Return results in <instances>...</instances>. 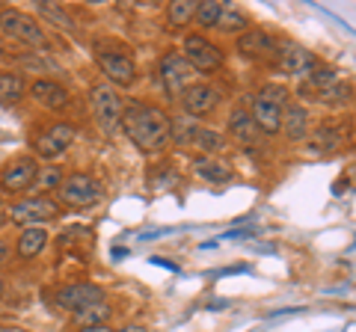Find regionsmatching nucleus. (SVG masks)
Listing matches in <instances>:
<instances>
[{"label": "nucleus", "instance_id": "39", "mask_svg": "<svg viewBox=\"0 0 356 332\" xmlns=\"http://www.w3.org/2000/svg\"><path fill=\"white\" fill-rule=\"evenodd\" d=\"M208 308L214 312V308H229V303L226 300H214V303H208Z\"/></svg>", "mask_w": 356, "mask_h": 332}, {"label": "nucleus", "instance_id": "13", "mask_svg": "<svg viewBox=\"0 0 356 332\" xmlns=\"http://www.w3.org/2000/svg\"><path fill=\"white\" fill-rule=\"evenodd\" d=\"M54 303L60 308H83L92 303H104V288H98L95 282H74V285H63L57 294H54Z\"/></svg>", "mask_w": 356, "mask_h": 332}, {"label": "nucleus", "instance_id": "35", "mask_svg": "<svg viewBox=\"0 0 356 332\" xmlns=\"http://www.w3.org/2000/svg\"><path fill=\"white\" fill-rule=\"evenodd\" d=\"M149 264H158V267H166V270H172V273L178 270V264H172V261H166V258H158V256H152V258H149Z\"/></svg>", "mask_w": 356, "mask_h": 332}, {"label": "nucleus", "instance_id": "32", "mask_svg": "<svg viewBox=\"0 0 356 332\" xmlns=\"http://www.w3.org/2000/svg\"><path fill=\"white\" fill-rule=\"evenodd\" d=\"M63 181H65L63 169H57V166H44V169H42V166H39L33 187H36V190H42V193H57Z\"/></svg>", "mask_w": 356, "mask_h": 332}, {"label": "nucleus", "instance_id": "16", "mask_svg": "<svg viewBox=\"0 0 356 332\" xmlns=\"http://www.w3.org/2000/svg\"><path fill=\"white\" fill-rule=\"evenodd\" d=\"M276 48H280L276 45V39L267 30H259V27H250L247 33H241L238 36V51L243 53V57H250V60L273 57Z\"/></svg>", "mask_w": 356, "mask_h": 332}, {"label": "nucleus", "instance_id": "17", "mask_svg": "<svg viewBox=\"0 0 356 332\" xmlns=\"http://www.w3.org/2000/svg\"><path fill=\"white\" fill-rule=\"evenodd\" d=\"M282 134L291 140V142H303L309 137V131H312V116H309V110L303 104H294V101H288L282 107Z\"/></svg>", "mask_w": 356, "mask_h": 332}, {"label": "nucleus", "instance_id": "40", "mask_svg": "<svg viewBox=\"0 0 356 332\" xmlns=\"http://www.w3.org/2000/svg\"><path fill=\"white\" fill-rule=\"evenodd\" d=\"M6 223H9V217H6V214H0V229H3Z\"/></svg>", "mask_w": 356, "mask_h": 332}, {"label": "nucleus", "instance_id": "1", "mask_svg": "<svg viewBox=\"0 0 356 332\" xmlns=\"http://www.w3.org/2000/svg\"><path fill=\"white\" fill-rule=\"evenodd\" d=\"M119 128L125 131V137L134 146L146 154L161 151L170 142V116L161 107L146 101H131L128 107H122Z\"/></svg>", "mask_w": 356, "mask_h": 332}, {"label": "nucleus", "instance_id": "23", "mask_svg": "<svg viewBox=\"0 0 356 332\" xmlns=\"http://www.w3.org/2000/svg\"><path fill=\"white\" fill-rule=\"evenodd\" d=\"M36 13L42 15V18H48L51 24H57L63 33H69V36H74L77 33V24H74V18L65 13V9L60 6V3H51V0H39L36 3Z\"/></svg>", "mask_w": 356, "mask_h": 332}, {"label": "nucleus", "instance_id": "21", "mask_svg": "<svg viewBox=\"0 0 356 332\" xmlns=\"http://www.w3.org/2000/svg\"><path fill=\"white\" fill-rule=\"evenodd\" d=\"M44 247H48V231H44L42 226H30V229H24V231L18 235V240H15L18 258H36Z\"/></svg>", "mask_w": 356, "mask_h": 332}, {"label": "nucleus", "instance_id": "28", "mask_svg": "<svg viewBox=\"0 0 356 332\" xmlns=\"http://www.w3.org/2000/svg\"><path fill=\"white\" fill-rule=\"evenodd\" d=\"M214 30H220V33H232V36H241V33H247V30H250V18L243 15V13H238V9L226 6V9H222V15H220V21H217V27H214Z\"/></svg>", "mask_w": 356, "mask_h": 332}, {"label": "nucleus", "instance_id": "6", "mask_svg": "<svg viewBox=\"0 0 356 332\" xmlns=\"http://www.w3.org/2000/svg\"><path fill=\"white\" fill-rule=\"evenodd\" d=\"M89 110H92V119L95 125L104 131V134H113L119 128V119H122V98L113 86L107 83H95L89 90Z\"/></svg>", "mask_w": 356, "mask_h": 332}, {"label": "nucleus", "instance_id": "5", "mask_svg": "<svg viewBox=\"0 0 356 332\" xmlns=\"http://www.w3.org/2000/svg\"><path fill=\"white\" fill-rule=\"evenodd\" d=\"M57 199H60L57 205H65V208H92L102 202V184L86 172H72L60 184Z\"/></svg>", "mask_w": 356, "mask_h": 332}, {"label": "nucleus", "instance_id": "29", "mask_svg": "<svg viewBox=\"0 0 356 332\" xmlns=\"http://www.w3.org/2000/svg\"><path fill=\"white\" fill-rule=\"evenodd\" d=\"M196 0H175V3H170V9H166V21H170V27H187L196 15Z\"/></svg>", "mask_w": 356, "mask_h": 332}, {"label": "nucleus", "instance_id": "10", "mask_svg": "<svg viewBox=\"0 0 356 332\" xmlns=\"http://www.w3.org/2000/svg\"><path fill=\"white\" fill-rule=\"evenodd\" d=\"M158 72H161L163 90L170 92V95H181L187 86L193 83V74H196L178 51H166V53H163V57H161V65H158Z\"/></svg>", "mask_w": 356, "mask_h": 332}, {"label": "nucleus", "instance_id": "42", "mask_svg": "<svg viewBox=\"0 0 356 332\" xmlns=\"http://www.w3.org/2000/svg\"><path fill=\"white\" fill-rule=\"evenodd\" d=\"M0 332H18V329H9V326H0Z\"/></svg>", "mask_w": 356, "mask_h": 332}, {"label": "nucleus", "instance_id": "27", "mask_svg": "<svg viewBox=\"0 0 356 332\" xmlns=\"http://www.w3.org/2000/svg\"><path fill=\"white\" fill-rule=\"evenodd\" d=\"M196 131H199V122H193L191 116H181V119L170 122V140L175 142V146H181V149L193 146Z\"/></svg>", "mask_w": 356, "mask_h": 332}, {"label": "nucleus", "instance_id": "31", "mask_svg": "<svg viewBox=\"0 0 356 332\" xmlns=\"http://www.w3.org/2000/svg\"><path fill=\"white\" fill-rule=\"evenodd\" d=\"M350 98V81H344V77H339V81H332L327 90H321L315 95L318 104H344Z\"/></svg>", "mask_w": 356, "mask_h": 332}, {"label": "nucleus", "instance_id": "9", "mask_svg": "<svg viewBox=\"0 0 356 332\" xmlns=\"http://www.w3.org/2000/svg\"><path fill=\"white\" fill-rule=\"evenodd\" d=\"M60 214V205L54 202V199H48V196H30V199H24V202H18V205H13L9 208V223H18V226H24V229H30V226H36V223H48V219H54Z\"/></svg>", "mask_w": 356, "mask_h": 332}, {"label": "nucleus", "instance_id": "34", "mask_svg": "<svg viewBox=\"0 0 356 332\" xmlns=\"http://www.w3.org/2000/svg\"><path fill=\"white\" fill-rule=\"evenodd\" d=\"M235 273H250V264H238V267H226V270H217L214 276H235Z\"/></svg>", "mask_w": 356, "mask_h": 332}, {"label": "nucleus", "instance_id": "3", "mask_svg": "<svg viewBox=\"0 0 356 332\" xmlns=\"http://www.w3.org/2000/svg\"><path fill=\"white\" fill-rule=\"evenodd\" d=\"M0 33H6L9 39L21 42V45L36 48V53L51 51V42L39 27V21L30 18L27 13H21V9H0Z\"/></svg>", "mask_w": 356, "mask_h": 332}, {"label": "nucleus", "instance_id": "41", "mask_svg": "<svg viewBox=\"0 0 356 332\" xmlns=\"http://www.w3.org/2000/svg\"><path fill=\"white\" fill-rule=\"evenodd\" d=\"M3 294H6V285H3V279H0V300H3Z\"/></svg>", "mask_w": 356, "mask_h": 332}, {"label": "nucleus", "instance_id": "12", "mask_svg": "<svg viewBox=\"0 0 356 332\" xmlns=\"http://www.w3.org/2000/svg\"><path fill=\"white\" fill-rule=\"evenodd\" d=\"M36 172H39V160L24 154V158H15L3 166V172H0V187H3L6 193H24L33 187L36 181Z\"/></svg>", "mask_w": 356, "mask_h": 332}, {"label": "nucleus", "instance_id": "36", "mask_svg": "<svg viewBox=\"0 0 356 332\" xmlns=\"http://www.w3.org/2000/svg\"><path fill=\"white\" fill-rule=\"evenodd\" d=\"M77 332H116V329H110L107 324H102V326H81Z\"/></svg>", "mask_w": 356, "mask_h": 332}, {"label": "nucleus", "instance_id": "8", "mask_svg": "<svg viewBox=\"0 0 356 332\" xmlns=\"http://www.w3.org/2000/svg\"><path fill=\"white\" fill-rule=\"evenodd\" d=\"M74 137H77L74 125H69V122H54L51 128H44L42 134H36L33 151H36V158H42V160H57L69 151Z\"/></svg>", "mask_w": 356, "mask_h": 332}, {"label": "nucleus", "instance_id": "2", "mask_svg": "<svg viewBox=\"0 0 356 332\" xmlns=\"http://www.w3.org/2000/svg\"><path fill=\"white\" fill-rule=\"evenodd\" d=\"M288 104V90L280 83L261 86V92L252 98V122L261 134H280L282 128V107Z\"/></svg>", "mask_w": 356, "mask_h": 332}, {"label": "nucleus", "instance_id": "11", "mask_svg": "<svg viewBox=\"0 0 356 332\" xmlns=\"http://www.w3.org/2000/svg\"><path fill=\"white\" fill-rule=\"evenodd\" d=\"M220 101H222V92L217 90V86H211V83H191L181 92V107H184V113L191 119L211 116L220 107Z\"/></svg>", "mask_w": 356, "mask_h": 332}, {"label": "nucleus", "instance_id": "15", "mask_svg": "<svg viewBox=\"0 0 356 332\" xmlns=\"http://www.w3.org/2000/svg\"><path fill=\"white\" fill-rule=\"evenodd\" d=\"M30 98L44 110H65L69 107V90L60 86L57 81H48V77H39V81L30 83Z\"/></svg>", "mask_w": 356, "mask_h": 332}, {"label": "nucleus", "instance_id": "22", "mask_svg": "<svg viewBox=\"0 0 356 332\" xmlns=\"http://www.w3.org/2000/svg\"><path fill=\"white\" fill-rule=\"evenodd\" d=\"M332 81H339V72H336V69H327V65H318L315 72H309V74L303 77V83H300V95H306V98H312V101H315V95H318L321 90H327Z\"/></svg>", "mask_w": 356, "mask_h": 332}, {"label": "nucleus", "instance_id": "26", "mask_svg": "<svg viewBox=\"0 0 356 332\" xmlns=\"http://www.w3.org/2000/svg\"><path fill=\"white\" fill-rule=\"evenodd\" d=\"M24 92H27L24 77L0 72V101H3V104H18L21 98H24Z\"/></svg>", "mask_w": 356, "mask_h": 332}, {"label": "nucleus", "instance_id": "30", "mask_svg": "<svg viewBox=\"0 0 356 332\" xmlns=\"http://www.w3.org/2000/svg\"><path fill=\"white\" fill-rule=\"evenodd\" d=\"M18 65L21 69H27L33 74H60V65L54 63L51 57H44V53H24V57H18Z\"/></svg>", "mask_w": 356, "mask_h": 332}, {"label": "nucleus", "instance_id": "25", "mask_svg": "<svg viewBox=\"0 0 356 332\" xmlns=\"http://www.w3.org/2000/svg\"><path fill=\"white\" fill-rule=\"evenodd\" d=\"M193 146L205 154V158H214V154H220L222 149H226V137L220 134V131H211V128H202L199 125L196 137H193Z\"/></svg>", "mask_w": 356, "mask_h": 332}, {"label": "nucleus", "instance_id": "14", "mask_svg": "<svg viewBox=\"0 0 356 332\" xmlns=\"http://www.w3.org/2000/svg\"><path fill=\"white\" fill-rule=\"evenodd\" d=\"M318 65H321L318 57L312 51H306L303 45H291V42H288L282 51H276V69L288 77H306L309 72H315Z\"/></svg>", "mask_w": 356, "mask_h": 332}, {"label": "nucleus", "instance_id": "33", "mask_svg": "<svg viewBox=\"0 0 356 332\" xmlns=\"http://www.w3.org/2000/svg\"><path fill=\"white\" fill-rule=\"evenodd\" d=\"M222 3H217V0H208V3H199L196 6V15H193V21L202 30H214L217 27V21H220V15H222Z\"/></svg>", "mask_w": 356, "mask_h": 332}, {"label": "nucleus", "instance_id": "37", "mask_svg": "<svg viewBox=\"0 0 356 332\" xmlns=\"http://www.w3.org/2000/svg\"><path fill=\"white\" fill-rule=\"evenodd\" d=\"M116 332H149V329L140 326V324H128V326H122V329H116Z\"/></svg>", "mask_w": 356, "mask_h": 332}, {"label": "nucleus", "instance_id": "20", "mask_svg": "<svg viewBox=\"0 0 356 332\" xmlns=\"http://www.w3.org/2000/svg\"><path fill=\"white\" fill-rule=\"evenodd\" d=\"M193 169H196V175L202 181H208V184H226V181H232V166L226 163V160H220V158H196L193 160Z\"/></svg>", "mask_w": 356, "mask_h": 332}, {"label": "nucleus", "instance_id": "24", "mask_svg": "<svg viewBox=\"0 0 356 332\" xmlns=\"http://www.w3.org/2000/svg\"><path fill=\"white\" fill-rule=\"evenodd\" d=\"M77 329L81 326H102L110 320V306L107 303H92V306H83V308H74L72 312Z\"/></svg>", "mask_w": 356, "mask_h": 332}, {"label": "nucleus", "instance_id": "38", "mask_svg": "<svg viewBox=\"0 0 356 332\" xmlns=\"http://www.w3.org/2000/svg\"><path fill=\"white\" fill-rule=\"evenodd\" d=\"M6 256H9V243H6V240H0V264L6 261Z\"/></svg>", "mask_w": 356, "mask_h": 332}, {"label": "nucleus", "instance_id": "19", "mask_svg": "<svg viewBox=\"0 0 356 332\" xmlns=\"http://www.w3.org/2000/svg\"><path fill=\"white\" fill-rule=\"evenodd\" d=\"M229 134L235 137L238 142H243V146H255V140H259L261 131L255 128L250 110L235 107V110H232V116H229Z\"/></svg>", "mask_w": 356, "mask_h": 332}, {"label": "nucleus", "instance_id": "18", "mask_svg": "<svg viewBox=\"0 0 356 332\" xmlns=\"http://www.w3.org/2000/svg\"><path fill=\"white\" fill-rule=\"evenodd\" d=\"M306 140H309V146H306L309 154H315V158H318V154H321V158H327V154L341 149L344 134H341L339 125H321L318 131H309Z\"/></svg>", "mask_w": 356, "mask_h": 332}, {"label": "nucleus", "instance_id": "4", "mask_svg": "<svg viewBox=\"0 0 356 332\" xmlns=\"http://www.w3.org/2000/svg\"><path fill=\"white\" fill-rule=\"evenodd\" d=\"M95 60L102 74L107 77V86H113V90H128L137 81V63H134L128 48H98Z\"/></svg>", "mask_w": 356, "mask_h": 332}, {"label": "nucleus", "instance_id": "7", "mask_svg": "<svg viewBox=\"0 0 356 332\" xmlns=\"http://www.w3.org/2000/svg\"><path fill=\"white\" fill-rule=\"evenodd\" d=\"M181 57L187 60L193 72H217L222 65V51L214 45L211 39H205L202 33H191V36H184L181 42Z\"/></svg>", "mask_w": 356, "mask_h": 332}]
</instances>
